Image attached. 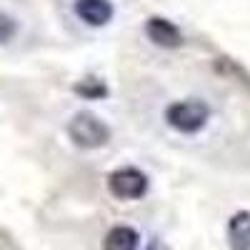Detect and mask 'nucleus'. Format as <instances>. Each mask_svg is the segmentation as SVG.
I'll use <instances>...</instances> for the list:
<instances>
[{
  "mask_svg": "<svg viewBox=\"0 0 250 250\" xmlns=\"http://www.w3.org/2000/svg\"><path fill=\"white\" fill-rule=\"evenodd\" d=\"M68 135L78 148L95 150V148H103V145L110 140V128H108V123L100 120L95 113L80 110L68 123Z\"/></svg>",
  "mask_w": 250,
  "mask_h": 250,
  "instance_id": "f03ea898",
  "label": "nucleus"
},
{
  "mask_svg": "<svg viewBox=\"0 0 250 250\" xmlns=\"http://www.w3.org/2000/svg\"><path fill=\"white\" fill-rule=\"evenodd\" d=\"M73 90L80 95V98H85V100H103V98H108V85H105V80L103 78H95V75H88V78H83L80 83H75Z\"/></svg>",
  "mask_w": 250,
  "mask_h": 250,
  "instance_id": "6e6552de",
  "label": "nucleus"
},
{
  "mask_svg": "<svg viewBox=\"0 0 250 250\" xmlns=\"http://www.w3.org/2000/svg\"><path fill=\"white\" fill-rule=\"evenodd\" d=\"M140 245V235L128 225H115L113 230L105 235L103 250H138Z\"/></svg>",
  "mask_w": 250,
  "mask_h": 250,
  "instance_id": "0eeeda50",
  "label": "nucleus"
},
{
  "mask_svg": "<svg viewBox=\"0 0 250 250\" xmlns=\"http://www.w3.org/2000/svg\"><path fill=\"white\" fill-rule=\"evenodd\" d=\"M148 175L138 168H120L108 175V190L118 200H138L148 193Z\"/></svg>",
  "mask_w": 250,
  "mask_h": 250,
  "instance_id": "7ed1b4c3",
  "label": "nucleus"
},
{
  "mask_svg": "<svg viewBox=\"0 0 250 250\" xmlns=\"http://www.w3.org/2000/svg\"><path fill=\"white\" fill-rule=\"evenodd\" d=\"M228 240L233 250H250V210H240L228 223Z\"/></svg>",
  "mask_w": 250,
  "mask_h": 250,
  "instance_id": "423d86ee",
  "label": "nucleus"
},
{
  "mask_svg": "<svg viewBox=\"0 0 250 250\" xmlns=\"http://www.w3.org/2000/svg\"><path fill=\"white\" fill-rule=\"evenodd\" d=\"M73 10L83 23L90 25V28L108 25L115 15V8H113L110 0H75Z\"/></svg>",
  "mask_w": 250,
  "mask_h": 250,
  "instance_id": "20e7f679",
  "label": "nucleus"
},
{
  "mask_svg": "<svg viewBox=\"0 0 250 250\" xmlns=\"http://www.w3.org/2000/svg\"><path fill=\"white\" fill-rule=\"evenodd\" d=\"M145 35L160 48H180L183 45V33L178 30V25L170 23L168 18H160V15L150 18L145 23Z\"/></svg>",
  "mask_w": 250,
  "mask_h": 250,
  "instance_id": "39448f33",
  "label": "nucleus"
},
{
  "mask_svg": "<svg viewBox=\"0 0 250 250\" xmlns=\"http://www.w3.org/2000/svg\"><path fill=\"white\" fill-rule=\"evenodd\" d=\"M208 120H210V105L198 100V98L178 100L165 110V123H168L175 133H183V135L200 133L208 125Z\"/></svg>",
  "mask_w": 250,
  "mask_h": 250,
  "instance_id": "f257e3e1",
  "label": "nucleus"
},
{
  "mask_svg": "<svg viewBox=\"0 0 250 250\" xmlns=\"http://www.w3.org/2000/svg\"><path fill=\"white\" fill-rule=\"evenodd\" d=\"M15 33H18V23L8 13H0V45L10 43V40L15 38Z\"/></svg>",
  "mask_w": 250,
  "mask_h": 250,
  "instance_id": "1a4fd4ad",
  "label": "nucleus"
}]
</instances>
